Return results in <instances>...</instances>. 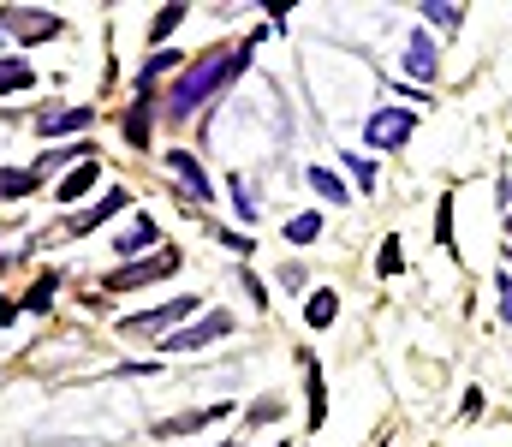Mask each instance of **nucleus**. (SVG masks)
Wrapping results in <instances>:
<instances>
[{
  "mask_svg": "<svg viewBox=\"0 0 512 447\" xmlns=\"http://www.w3.org/2000/svg\"><path fill=\"white\" fill-rule=\"evenodd\" d=\"M256 42H239V48H209V54H197V60H185V72L173 78V90L161 96V114L167 120H191L209 96H221L245 66H251Z\"/></svg>",
  "mask_w": 512,
  "mask_h": 447,
  "instance_id": "f257e3e1",
  "label": "nucleus"
},
{
  "mask_svg": "<svg viewBox=\"0 0 512 447\" xmlns=\"http://www.w3.org/2000/svg\"><path fill=\"white\" fill-rule=\"evenodd\" d=\"M66 30V18L60 12H42V6H0V36H12V42H54Z\"/></svg>",
  "mask_w": 512,
  "mask_h": 447,
  "instance_id": "f03ea898",
  "label": "nucleus"
},
{
  "mask_svg": "<svg viewBox=\"0 0 512 447\" xmlns=\"http://www.w3.org/2000/svg\"><path fill=\"white\" fill-rule=\"evenodd\" d=\"M179 251H155V257H137V263H120L108 281H102V293H131V287H149V281H167V275H179Z\"/></svg>",
  "mask_w": 512,
  "mask_h": 447,
  "instance_id": "7ed1b4c3",
  "label": "nucleus"
},
{
  "mask_svg": "<svg viewBox=\"0 0 512 447\" xmlns=\"http://www.w3.org/2000/svg\"><path fill=\"white\" fill-rule=\"evenodd\" d=\"M411 132H417V108H376V114L364 120L370 149H387V155H399V149L411 144Z\"/></svg>",
  "mask_w": 512,
  "mask_h": 447,
  "instance_id": "20e7f679",
  "label": "nucleus"
},
{
  "mask_svg": "<svg viewBox=\"0 0 512 447\" xmlns=\"http://www.w3.org/2000/svg\"><path fill=\"white\" fill-rule=\"evenodd\" d=\"M161 161H167V173L179 179V191H185V209H203V203H215V185H209V173H203V161H197L191 149H167Z\"/></svg>",
  "mask_w": 512,
  "mask_h": 447,
  "instance_id": "39448f33",
  "label": "nucleus"
},
{
  "mask_svg": "<svg viewBox=\"0 0 512 447\" xmlns=\"http://www.w3.org/2000/svg\"><path fill=\"white\" fill-rule=\"evenodd\" d=\"M197 310V298H167V304H155V310H137V316H126L120 322V334H131V340H143V334H161V328H173L179 316H191Z\"/></svg>",
  "mask_w": 512,
  "mask_h": 447,
  "instance_id": "423d86ee",
  "label": "nucleus"
},
{
  "mask_svg": "<svg viewBox=\"0 0 512 447\" xmlns=\"http://www.w3.org/2000/svg\"><path fill=\"white\" fill-rule=\"evenodd\" d=\"M233 334V316L227 310H209L203 322H191V328H173L167 334V352H197V346H209V340H227Z\"/></svg>",
  "mask_w": 512,
  "mask_h": 447,
  "instance_id": "0eeeda50",
  "label": "nucleus"
},
{
  "mask_svg": "<svg viewBox=\"0 0 512 447\" xmlns=\"http://www.w3.org/2000/svg\"><path fill=\"white\" fill-rule=\"evenodd\" d=\"M405 78H417V84H435L441 78V54H435L429 30H411L405 36Z\"/></svg>",
  "mask_w": 512,
  "mask_h": 447,
  "instance_id": "6e6552de",
  "label": "nucleus"
},
{
  "mask_svg": "<svg viewBox=\"0 0 512 447\" xmlns=\"http://www.w3.org/2000/svg\"><path fill=\"white\" fill-rule=\"evenodd\" d=\"M233 406L221 400V406H197V412H179V418H161V424H149V436L155 442H173V436H197L203 424H215V418H227Z\"/></svg>",
  "mask_w": 512,
  "mask_h": 447,
  "instance_id": "1a4fd4ad",
  "label": "nucleus"
},
{
  "mask_svg": "<svg viewBox=\"0 0 512 447\" xmlns=\"http://www.w3.org/2000/svg\"><path fill=\"white\" fill-rule=\"evenodd\" d=\"M96 108H54V114H36V132L42 138H72V132H90Z\"/></svg>",
  "mask_w": 512,
  "mask_h": 447,
  "instance_id": "9d476101",
  "label": "nucleus"
},
{
  "mask_svg": "<svg viewBox=\"0 0 512 447\" xmlns=\"http://www.w3.org/2000/svg\"><path fill=\"white\" fill-rule=\"evenodd\" d=\"M155 108H161V96H137L126 108V144L131 149H149V132H155Z\"/></svg>",
  "mask_w": 512,
  "mask_h": 447,
  "instance_id": "9b49d317",
  "label": "nucleus"
},
{
  "mask_svg": "<svg viewBox=\"0 0 512 447\" xmlns=\"http://www.w3.org/2000/svg\"><path fill=\"white\" fill-rule=\"evenodd\" d=\"M304 400H310V430L328 424V382H322V364L304 352Z\"/></svg>",
  "mask_w": 512,
  "mask_h": 447,
  "instance_id": "f8f14e48",
  "label": "nucleus"
},
{
  "mask_svg": "<svg viewBox=\"0 0 512 447\" xmlns=\"http://www.w3.org/2000/svg\"><path fill=\"white\" fill-rule=\"evenodd\" d=\"M155 239H161V227H155L149 215H137L126 233H114V245H108V251H114V257H126V263H137V251H143V245H155Z\"/></svg>",
  "mask_w": 512,
  "mask_h": 447,
  "instance_id": "ddd939ff",
  "label": "nucleus"
},
{
  "mask_svg": "<svg viewBox=\"0 0 512 447\" xmlns=\"http://www.w3.org/2000/svg\"><path fill=\"white\" fill-rule=\"evenodd\" d=\"M167 72H185V54L155 48V54L143 60V72H137V96H155V78H167Z\"/></svg>",
  "mask_w": 512,
  "mask_h": 447,
  "instance_id": "4468645a",
  "label": "nucleus"
},
{
  "mask_svg": "<svg viewBox=\"0 0 512 447\" xmlns=\"http://www.w3.org/2000/svg\"><path fill=\"white\" fill-rule=\"evenodd\" d=\"M96 185H102V161L90 155L84 167H72V173L60 179V191H54V197H60V203H78V197H84V191H96Z\"/></svg>",
  "mask_w": 512,
  "mask_h": 447,
  "instance_id": "2eb2a0df",
  "label": "nucleus"
},
{
  "mask_svg": "<svg viewBox=\"0 0 512 447\" xmlns=\"http://www.w3.org/2000/svg\"><path fill=\"white\" fill-rule=\"evenodd\" d=\"M126 203H131L126 191H108V197H102L96 209H84V215H72V233H96V227H102V221H114V215H120Z\"/></svg>",
  "mask_w": 512,
  "mask_h": 447,
  "instance_id": "dca6fc26",
  "label": "nucleus"
},
{
  "mask_svg": "<svg viewBox=\"0 0 512 447\" xmlns=\"http://www.w3.org/2000/svg\"><path fill=\"white\" fill-rule=\"evenodd\" d=\"M417 12H423V24L441 30V36H453V30L465 24V6H459V0H429V6H417Z\"/></svg>",
  "mask_w": 512,
  "mask_h": 447,
  "instance_id": "f3484780",
  "label": "nucleus"
},
{
  "mask_svg": "<svg viewBox=\"0 0 512 447\" xmlns=\"http://www.w3.org/2000/svg\"><path fill=\"white\" fill-rule=\"evenodd\" d=\"M304 179H310V191H316L322 203H352V191H346V179H340L334 167H310Z\"/></svg>",
  "mask_w": 512,
  "mask_h": 447,
  "instance_id": "a211bd4d",
  "label": "nucleus"
},
{
  "mask_svg": "<svg viewBox=\"0 0 512 447\" xmlns=\"http://www.w3.org/2000/svg\"><path fill=\"white\" fill-rule=\"evenodd\" d=\"M334 316H340V293L316 287V293H310V304H304V322H310V328H334Z\"/></svg>",
  "mask_w": 512,
  "mask_h": 447,
  "instance_id": "6ab92c4d",
  "label": "nucleus"
},
{
  "mask_svg": "<svg viewBox=\"0 0 512 447\" xmlns=\"http://www.w3.org/2000/svg\"><path fill=\"white\" fill-rule=\"evenodd\" d=\"M227 191H233V215L251 227L256 215H262V203H256V185L245 179V173H233V179H227Z\"/></svg>",
  "mask_w": 512,
  "mask_h": 447,
  "instance_id": "aec40b11",
  "label": "nucleus"
},
{
  "mask_svg": "<svg viewBox=\"0 0 512 447\" xmlns=\"http://www.w3.org/2000/svg\"><path fill=\"white\" fill-rule=\"evenodd\" d=\"M316 239H322V215L316 209H304V215L286 221V245H316Z\"/></svg>",
  "mask_w": 512,
  "mask_h": 447,
  "instance_id": "412c9836",
  "label": "nucleus"
},
{
  "mask_svg": "<svg viewBox=\"0 0 512 447\" xmlns=\"http://www.w3.org/2000/svg\"><path fill=\"white\" fill-rule=\"evenodd\" d=\"M185 12H191V6H179V0H173V6H161V12H155V24H149V42H167V36L185 24Z\"/></svg>",
  "mask_w": 512,
  "mask_h": 447,
  "instance_id": "4be33fe9",
  "label": "nucleus"
},
{
  "mask_svg": "<svg viewBox=\"0 0 512 447\" xmlns=\"http://www.w3.org/2000/svg\"><path fill=\"white\" fill-rule=\"evenodd\" d=\"M36 185H42L36 167H30V173H6V167H0V203H6V197H30Z\"/></svg>",
  "mask_w": 512,
  "mask_h": 447,
  "instance_id": "5701e85b",
  "label": "nucleus"
},
{
  "mask_svg": "<svg viewBox=\"0 0 512 447\" xmlns=\"http://www.w3.org/2000/svg\"><path fill=\"white\" fill-rule=\"evenodd\" d=\"M340 167L358 179V191H370V185H376V161H370V155H352V149H340Z\"/></svg>",
  "mask_w": 512,
  "mask_h": 447,
  "instance_id": "b1692460",
  "label": "nucleus"
},
{
  "mask_svg": "<svg viewBox=\"0 0 512 447\" xmlns=\"http://www.w3.org/2000/svg\"><path fill=\"white\" fill-rule=\"evenodd\" d=\"M30 84H36V72H30L24 60H0V96H6V90H30Z\"/></svg>",
  "mask_w": 512,
  "mask_h": 447,
  "instance_id": "393cba45",
  "label": "nucleus"
},
{
  "mask_svg": "<svg viewBox=\"0 0 512 447\" xmlns=\"http://www.w3.org/2000/svg\"><path fill=\"white\" fill-rule=\"evenodd\" d=\"M435 239H441V251H453V191L435 197Z\"/></svg>",
  "mask_w": 512,
  "mask_h": 447,
  "instance_id": "a878e982",
  "label": "nucleus"
},
{
  "mask_svg": "<svg viewBox=\"0 0 512 447\" xmlns=\"http://www.w3.org/2000/svg\"><path fill=\"white\" fill-rule=\"evenodd\" d=\"M54 293H60V275H42V281L30 287V298H24V304H30V310H48V304H54Z\"/></svg>",
  "mask_w": 512,
  "mask_h": 447,
  "instance_id": "bb28decb",
  "label": "nucleus"
},
{
  "mask_svg": "<svg viewBox=\"0 0 512 447\" xmlns=\"http://www.w3.org/2000/svg\"><path fill=\"white\" fill-rule=\"evenodd\" d=\"M376 269H382V275H399V269H405V257H399V239H387L382 251H376Z\"/></svg>",
  "mask_w": 512,
  "mask_h": 447,
  "instance_id": "cd10ccee",
  "label": "nucleus"
},
{
  "mask_svg": "<svg viewBox=\"0 0 512 447\" xmlns=\"http://www.w3.org/2000/svg\"><path fill=\"white\" fill-rule=\"evenodd\" d=\"M280 287H286V293H304V263H286V269H280Z\"/></svg>",
  "mask_w": 512,
  "mask_h": 447,
  "instance_id": "c85d7f7f",
  "label": "nucleus"
},
{
  "mask_svg": "<svg viewBox=\"0 0 512 447\" xmlns=\"http://www.w3.org/2000/svg\"><path fill=\"white\" fill-rule=\"evenodd\" d=\"M221 245H227V251H239V257H251V251H256L251 233H221Z\"/></svg>",
  "mask_w": 512,
  "mask_h": 447,
  "instance_id": "c756f323",
  "label": "nucleus"
},
{
  "mask_svg": "<svg viewBox=\"0 0 512 447\" xmlns=\"http://www.w3.org/2000/svg\"><path fill=\"white\" fill-rule=\"evenodd\" d=\"M239 281H245V298H251L256 310H262V304H268V298H262V281H256L251 269H239Z\"/></svg>",
  "mask_w": 512,
  "mask_h": 447,
  "instance_id": "7c9ffc66",
  "label": "nucleus"
},
{
  "mask_svg": "<svg viewBox=\"0 0 512 447\" xmlns=\"http://www.w3.org/2000/svg\"><path fill=\"white\" fill-rule=\"evenodd\" d=\"M268 418H280V400H256L251 406V424H268Z\"/></svg>",
  "mask_w": 512,
  "mask_h": 447,
  "instance_id": "2f4dec72",
  "label": "nucleus"
},
{
  "mask_svg": "<svg viewBox=\"0 0 512 447\" xmlns=\"http://www.w3.org/2000/svg\"><path fill=\"white\" fill-rule=\"evenodd\" d=\"M495 293H501V322H512V275L495 281Z\"/></svg>",
  "mask_w": 512,
  "mask_h": 447,
  "instance_id": "473e14b6",
  "label": "nucleus"
},
{
  "mask_svg": "<svg viewBox=\"0 0 512 447\" xmlns=\"http://www.w3.org/2000/svg\"><path fill=\"white\" fill-rule=\"evenodd\" d=\"M507 239H512V215H507Z\"/></svg>",
  "mask_w": 512,
  "mask_h": 447,
  "instance_id": "72a5a7b5",
  "label": "nucleus"
},
{
  "mask_svg": "<svg viewBox=\"0 0 512 447\" xmlns=\"http://www.w3.org/2000/svg\"><path fill=\"white\" fill-rule=\"evenodd\" d=\"M507 269H512V251H507Z\"/></svg>",
  "mask_w": 512,
  "mask_h": 447,
  "instance_id": "f704fd0d",
  "label": "nucleus"
},
{
  "mask_svg": "<svg viewBox=\"0 0 512 447\" xmlns=\"http://www.w3.org/2000/svg\"><path fill=\"white\" fill-rule=\"evenodd\" d=\"M274 447H292V442H274Z\"/></svg>",
  "mask_w": 512,
  "mask_h": 447,
  "instance_id": "c9c22d12",
  "label": "nucleus"
},
{
  "mask_svg": "<svg viewBox=\"0 0 512 447\" xmlns=\"http://www.w3.org/2000/svg\"><path fill=\"white\" fill-rule=\"evenodd\" d=\"M0 269H6V257H0Z\"/></svg>",
  "mask_w": 512,
  "mask_h": 447,
  "instance_id": "e433bc0d",
  "label": "nucleus"
},
{
  "mask_svg": "<svg viewBox=\"0 0 512 447\" xmlns=\"http://www.w3.org/2000/svg\"><path fill=\"white\" fill-rule=\"evenodd\" d=\"M382 447H387V442H382Z\"/></svg>",
  "mask_w": 512,
  "mask_h": 447,
  "instance_id": "4c0bfd02",
  "label": "nucleus"
}]
</instances>
